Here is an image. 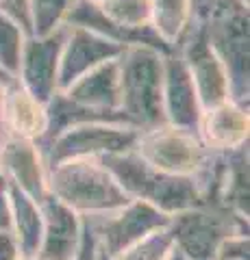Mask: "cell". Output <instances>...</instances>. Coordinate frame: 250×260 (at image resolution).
Wrapping results in <instances>:
<instances>
[{
  "mask_svg": "<svg viewBox=\"0 0 250 260\" xmlns=\"http://www.w3.org/2000/svg\"><path fill=\"white\" fill-rule=\"evenodd\" d=\"M165 247H168L165 234L157 232L155 237H150L140 249H135L128 256H124V260H161L165 254Z\"/></svg>",
  "mask_w": 250,
  "mask_h": 260,
  "instance_id": "cell-10",
  "label": "cell"
},
{
  "mask_svg": "<svg viewBox=\"0 0 250 260\" xmlns=\"http://www.w3.org/2000/svg\"><path fill=\"white\" fill-rule=\"evenodd\" d=\"M126 109L140 119H155L159 115V68L155 56L137 50L124 65Z\"/></svg>",
  "mask_w": 250,
  "mask_h": 260,
  "instance_id": "cell-2",
  "label": "cell"
},
{
  "mask_svg": "<svg viewBox=\"0 0 250 260\" xmlns=\"http://www.w3.org/2000/svg\"><path fill=\"white\" fill-rule=\"evenodd\" d=\"M114 48H111L109 44L104 46L102 42H90V37L87 35H80L78 37V42L76 46L72 44V50H70V59L66 63V76H72V74H76V72L83 68V65L87 61H94V59H98L100 54H109Z\"/></svg>",
  "mask_w": 250,
  "mask_h": 260,
  "instance_id": "cell-7",
  "label": "cell"
},
{
  "mask_svg": "<svg viewBox=\"0 0 250 260\" xmlns=\"http://www.w3.org/2000/svg\"><path fill=\"white\" fill-rule=\"evenodd\" d=\"M244 128H246V119L237 111L220 109L209 119V139L227 145V143L241 139L244 137Z\"/></svg>",
  "mask_w": 250,
  "mask_h": 260,
  "instance_id": "cell-6",
  "label": "cell"
},
{
  "mask_svg": "<svg viewBox=\"0 0 250 260\" xmlns=\"http://www.w3.org/2000/svg\"><path fill=\"white\" fill-rule=\"evenodd\" d=\"M54 186L78 208H111L126 202L124 195L109 180V176L96 167L74 165L61 169Z\"/></svg>",
  "mask_w": 250,
  "mask_h": 260,
  "instance_id": "cell-1",
  "label": "cell"
},
{
  "mask_svg": "<svg viewBox=\"0 0 250 260\" xmlns=\"http://www.w3.org/2000/svg\"><path fill=\"white\" fill-rule=\"evenodd\" d=\"M161 223H163V219H161V215H157L155 210H150L146 206H135L128 210L126 215H122L120 219L109 223L107 234H104V237H107V245L114 254H118V251L126 247L131 241L140 239L144 232H148Z\"/></svg>",
  "mask_w": 250,
  "mask_h": 260,
  "instance_id": "cell-4",
  "label": "cell"
},
{
  "mask_svg": "<svg viewBox=\"0 0 250 260\" xmlns=\"http://www.w3.org/2000/svg\"><path fill=\"white\" fill-rule=\"evenodd\" d=\"M11 117L18 133H24V135L39 133V111L35 107V102H31L26 98V93H20V91L13 93Z\"/></svg>",
  "mask_w": 250,
  "mask_h": 260,
  "instance_id": "cell-8",
  "label": "cell"
},
{
  "mask_svg": "<svg viewBox=\"0 0 250 260\" xmlns=\"http://www.w3.org/2000/svg\"><path fill=\"white\" fill-rule=\"evenodd\" d=\"M159 7L163 9V20H172V24L179 22L183 13V0H159Z\"/></svg>",
  "mask_w": 250,
  "mask_h": 260,
  "instance_id": "cell-11",
  "label": "cell"
},
{
  "mask_svg": "<svg viewBox=\"0 0 250 260\" xmlns=\"http://www.w3.org/2000/svg\"><path fill=\"white\" fill-rule=\"evenodd\" d=\"M111 7V15L122 22L128 24V28L142 26L146 22V13H148V3L146 0H109Z\"/></svg>",
  "mask_w": 250,
  "mask_h": 260,
  "instance_id": "cell-9",
  "label": "cell"
},
{
  "mask_svg": "<svg viewBox=\"0 0 250 260\" xmlns=\"http://www.w3.org/2000/svg\"><path fill=\"white\" fill-rule=\"evenodd\" d=\"M146 154L152 162L165 169H191L198 162V145L181 133L161 135L146 143Z\"/></svg>",
  "mask_w": 250,
  "mask_h": 260,
  "instance_id": "cell-3",
  "label": "cell"
},
{
  "mask_svg": "<svg viewBox=\"0 0 250 260\" xmlns=\"http://www.w3.org/2000/svg\"><path fill=\"white\" fill-rule=\"evenodd\" d=\"M0 76H3V78H5V72H0Z\"/></svg>",
  "mask_w": 250,
  "mask_h": 260,
  "instance_id": "cell-12",
  "label": "cell"
},
{
  "mask_svg": "<svg viewBox=\"0 0 250 260\" xmlns=\"http://www.w3.org/2000/svg\"><path fill=\"white\" fill-rule=\"evenodd\" d=\"M50 228H48V243L44 247L46 260H72L76 247V223L63 206H50Z\"/></svg>",
  "mask_w": 250,
  "mask_h": 260,
  "instance_id": "cell-5",
  "label": "cell"
}]
</instances>
